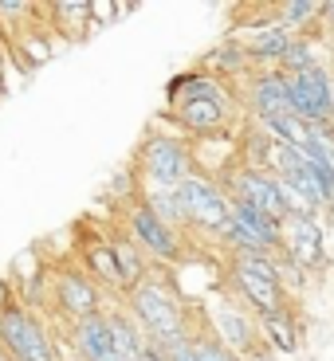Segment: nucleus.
<instances>
[{"instance_id":"obj_3","label":"nucleus","mask_w":334,"mask_h":361,"mask_svg":"<svg viewBox=\"0 0 334 361\" xmlns=\"http://www.w3.org/2000/svg\"><path fill=\"white\" fill-rule=\"evenodd\" d=\"M205 334H213L225 350H232L236 357H252L256 350H263L260 318L232 298H208L205 302Z\"/></svg>"},{"instance_id":"obj_9","label":"nucleus","mask_w":334,"mask_h":361,"mask_svg":"<svg viewBox=\"0 0 334 361\" xmlns=\"http://www.w3.org/2000/svg\"><path fill=\"white\" fill-rule=\"evenodd\" d=\"M52 298H55V310L67 322H83V318L102 314V287L83 267L52 271Z\"/></svg>"},{"instance_id":"obj_12","label":"nucleus","mask_w":334,"mask_h":361,"mask_svg":"<svg viewBox=\"0 0 334 361\" xmlns=\"http://www.w3.org/2000/svg\"><path fill=\"white\" fill-rule=\"evenodd\" d=\"M244 102L256 114V122H268V118H283L295 114V99H291V79L283 71H252L244 87ZM299 118V114H295Z\"/></svg>"},{"instance_id":"obj_18","label":"nucleus","mask_w":334,"mask_h":361,"mask_svg":"<svg viewBox=\"0 0 334 361\" xmlns=\"http://www.w3.org/2000/svg\"><path fill=\"white\" fill-rule=\"evenodd\" d=\"M110 244H114L118 267H122V279H126V295H130V290H134L138 283L150 279V263H145L142 247H138L126 232H114V235H110Z\"/></svg>"},{"instance_id":"obj_5","label":"nucleus","mask_w":334,"mask_h":361,"mask_svg":"<svg viewBox=\"0 0 334 361\" xmlns=\"http://www.w3.org/2000/svg\"><path fill=\"white\" fill-rule=\"evenodd\" d=\"M0 350L12 361H59L55 338L47 334V326L24 307L0 310Z\"/></svg>"},{"instance_id":"obj_11","label":"nucleus","mask_w":334,"mask_h":361,"mask_svg":"<svg viewBox=\"0 0 334 361\" xmlns=\"http://www.w3.org/2000/svg\"><path fill=\"white\" fill-rule=\"evenodd\" d=\"M291 79V99H295V114L311 126H330L334 122V75L326 67L303 75H287Z\"/></svg>"},{"instance_id":"obj_10","label":"nucleus","mask_w":334,"mask_h":361,"mask_svg":"<svg viewBox=\"0 0 334 361\" xmlns=\"http://www.w3.org/2000/svg\"><path fill=\"white\" fill-rule=\"evenodd\" d=\"M228 279H232V290L240 295V302H244L256 318H268V314L287 310V298L291 295L283 290V283L260 275V271H256L252 263H244L240 255H232V259H228Z\"/></svg>"},{"instance_id":"obj_7","label":"nucleus","mask_w":334,"mask_h":361,"mask_svg":"<svg viewBox=\"0 0 334 361\" xmlns=\"http://www.w3.org/2000/svg\"><path fill=\"white\" fill-rule=\"evenodd\" d=\"M225 189H228V197H232V200H244V204L260 208V212H268V216H275V220H287L291 216L287 200H283L280 177L268 173V169H252V165L240 161L225 177Z\"/></svg>"},{"instance_id":"obj_23","label":"nucleus","mask_w":334,"mask_h":361,"mask_svg":"<svg viewBox=\"0 0 334 361\" xmlns=\"http://www.w3.org/2000/svg\"><path fill=\"white\" fill-rule=\"evenodd\" d=\"M52 27H87L90 20V0H59L47 8Z\"/></svg>"},{"instance_id":"obj_25","label":"nucleus","mask_w":334,"mask_h":361,"mask_svg":"<svg viewBox=\"0 0 334 361\" xmlns=\"http://www.w3.org/2000/svg\"><path fill=\"white\" fill-rule=\"evenodd\" d=\"M318 27H326V32L334 36V0H323V24Z\"/></svg>"},{"instance_id":"obj_27","label":"nucleus","mask_w":334,"mask_h":361,"mask_svg":"<svg viewBox=\"0 0 334 361\" xmlns=\"http://www.w3.org/2000/svg\"><path fill=\"white\" fill-rule=\"evenodd\" d=\"M4 47H8V39H4V24H0V51H4Z\"/></svg>"},{"instance_id":"obj_20","label":"nucleus","mask_w":334,"mask_h":361,"mask_svg":"<svg viewBox=\"0 0 334 361\" xmlns=\"http://www.w3.org/2000/svg\"><path fill=\"white\" fill-rule=\"evenodd\" d=\"M275 16H280V24L287 27V32L303 36L307 27L323 24V0H287V4L275 8Z\"/></svg>"},{"instance_id":"obj_14","label":"nucleus","mask_w":334,"mask_h":361,"mask_svg":"<svg viewBox=\"0 0 334 361\" xmlns=\"http://www.w3.org/2000/svg\"><path fill=\"white\" fill-rule=\"evenodd\" d=\"M295 39L299 36H295V32H287L280 20H268V24H260L252 36L244 39L248 63H252L256 71H280L283 55L291 51V44H295Z\"/></svg>"},{"instance_id":"obj_4","label":"nucleus","mask_w":334,"mask_h":361,"mask_svg":"<svg viewBox=\"0 0 334 361\" xmlns=\"http://www.w3.org/2000/svg\"><path fill=\"white\" fill-rule=\"evenodd\" d=\"M122 224H126V235H130V240L142 247L145 259L165 263V267H173V263L185 259V240H181V232L165 224V220L157 216V212L145 204L142 197H134V200L126 204V216H122Z\"/></svg>"},{"instance_id":"obj_1","label":"nucleus","mask_w":334,"mask_h":361,"mask_svg":"<svg viewBox=\"0 0 334 361\" xmlns=\"http://www.w3.org/2000/svg\"><path fill=\"white\" fill-rule=\"evenodd\" d=\"M126 310L138 318V326L145 330L150 345H169V342H177V338H193L185 298L173 290L169 279L150 275L145 283H138L126 295Z\"/></svg>"},{"instance_id":"obj_21","label":"nucleus","mask_w":334,"mask_h":361,"mask_svg":"<svg viewBox=\"0 0 334 361\" xmlns=\"http://www.w3.org/2000/svg\"><path fill=\"white\" fill-rule=\"evenodd\" d=\"M138 197L154 208V212H157V216H162L169 228H177V232H185V228H189V216H185V208H181L177 189H138Z\"/></svg>"},{"instance_id":"obj_6","label":"nucleus","mask_w":334,"mask_h":361,"mask_svg":"<svg viewBox=\"0 0 334 361\" xmlns=\"http://www.w3.org/2000/svg\"><path fill=\"white\" fill-rule=\"evenodd\" d=\"M181 197V208L189 216V228H201V232H220V228L232 220V197L220 180L213 177H201L193 173L185 185L177 189Z\"/></svg>"},{"instance_id":"obj_17","label":"nucleus","mask_w":334,"mask_h":361,"mask_svg":"<svg viewBox=\"0 0 334 361\" xmlns=\"http://www.w3.org/2000/svg\"><path fill=\"white\" fill-rule=\"evenodd\" d=\"M110 334H114V350L122 361H142V353L150 350V338H145V330L138 326V318L130 314L126 307L110 310Z\"/></svg>"},{"instance_id":"obj_16","label":"nucleus","mask_w":334,"mask_h":361,"mask_svg":"<svg viewBox=\"0 0 334 361\" xmlns=\"http://www.w3.org/2000/svg\"><path fill=\"white\" fill-rule=\"evenodd\" d=\"M260 334H263V350H271L275 357H291V353H299V342H303V326H299V318L287 310H280V314H268L260 318Z\"/></svg>"},{"instance_id":"obj_2","label":"nucleus","mask_w":334,"mask_h":361,"mask_svg":"<svg viewBox=\"0 0 334 361\" xmlns=\"http://www.w3.org/2000/svg\"><path fill=\"white\" fill-rule=\"evenodd\" d=\"M197 173L185 134H145L138 149V189H181Z\"/></svg>"},{"instance_id":"obj_22","label":"nucleus","mask_w":334,"mask_h":361,"mask_svg":"<svg viewBox=\"0 0 334 361\" xmlns=\"http://www.w3.org/2000/svg\"><path fill=\"white\" fill-rule=\"evenodd\" d=\"M315 67H323V59H318V47H315V39L299 36L295 44H291V51L283 55L280 71H283V75H303V71H315Z\"/></svg>"},{"instance_id":"obj_15","label":"nucleus","mask_w":334,"mask_h":361,"mask_svg":"<svg viewBox=\"0 0 334 361\" xmlns=\"http://www.w3.org/2000/svg\"><path fill=\"white\" fill-rule=\"evenodd\" d=\"M83 271H87L99 287H110V290H122V295H126V279H122V267H118V255H114L110 235L90 240V244L83 247Z\"/></svg>"},{"instance_id":"obj_13","label":"nucleus","mask_w":334,"mask_h":361,"mask_svg":"<svg viewBox=\"0 0 334 361\" xmlns=\"http://www.w3.org/2000/svg\"><path fill=\"white\" fill-rule=\"evenodd\" d=\"M283 255L295 259L307 275L323 267L326 263V232L318 224V216H287L283 220Z\"/></svg>"},{"instance_id":"obj_28","label":"nucleus","mask_w":334,"mask_h":361,"mask_svg":"<svg viewBox=\"0 0 334 361\" xmlns=\"http://www.w3.org/2000/svg\"><path fill=\"white\" fill-rule=\"evenodd\" d=\"M0 361H12V357H8V353H4V350H0Z\"/></svg>"},{"instance_id":"obj_19","label":"nucleus","mask_w":334,"mask_h":361,"mask_svg":"<svg viewBox=\"0 0 334 361\" xmlns=\"http://www.w3.org/2000/svg\"><path fill=\"white\" fill-rule=\"evenodd\" d=\"M205 67L208 75H217V79H232V75H244V71H252V63H248V51H244V44H220L217 51H208L205 55Z\"/></svg>"},{"instance_id":"obj_26","label":"nucleus","mask_w":334,"mask_h":361,"mask_svg":"<svg viewBox=\"0 0 334 361\" xmlns=\"http://www.w3.org/2000/svg\"><path fill=\"white\" fill-rule=\"evenodd\" d=\"M4 90H8V82H4V71H0V99H4Z\"/></svg>"},{"instance_id":"obj_24","label":"nucleus","mask_w":334,"mask_h":361,"mask_svg":"<svg viewBox=\"0 0 334 361\" xmlns=\"http://www.w3.org/2000/svg\"><path fill=\"white\" fill-rule=\"evenodd\" d=\"M193 350H197V361H244V357H236L232 350H225V345L213 334H205V330L193 334Z\"/></svg>"},{"instance_id":"obj_8","label":"nucleus","mask_w":334,"mask_h":361,"mask_svg":"<svg viewBox=\"0 0 334 361\" xmlns=\"http://www.w3.org/2000/svg\"><path fill=\"white\" fill-rule=\"evenodd\" d=\"M169 118L177 134L185 137H217L228 134L236 122V94H220V99H189V102H177L169 106Z\"/></svg>"}]
</instances>
